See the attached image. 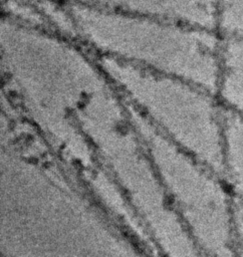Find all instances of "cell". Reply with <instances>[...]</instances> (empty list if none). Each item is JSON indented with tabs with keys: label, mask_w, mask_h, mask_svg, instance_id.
Returning a JSON list of instances; mask_svg holds the SVG:
<instances>
[{
	"label": "cell",
	"mask_w": 243,
	"mask_h": 257,
	"mask_svg": "<svg viewBox=\"0 0 243 257\" xmlns=\"http://www.w3.org/2000/svg\"><path fill=\"white\" fill-rule=\"evenodd\" d=\"M223 176L233 198L235 256L243 257V123L234 126L228 133L224 151Z\"/></svg>",
	"instance_id": "obj_4"
},
{
	"label": "cell",
	"mask_w": 243,
	"mask_h": 257,
	"mask_svg": "<svg viewBox=\"0 0 243 257\" xmlns=\"http://www.w3.org/2000/svg\"><path fill=\"white\" fill-rule=\"evenodd\" d=\"M152 165L204 257H236L231 190L223 175L161 137L132 109Z\"/></svg>",
	"instance_id": "obj_3"
},
{
	"label": "cell",
	"mask_w": 243,
	"mask_h": 257,
	"mask_svg": "<svg viewBox=\"0 0 243 257\" xmlns=\"http://www.w3.org/2000/svg\"><path fill=\"white\" fill-rule=\"evenodd\" d=\"M227 111L243 119V42L224 39L216 90Z\"/></svg>",
	"instance_id": "obj_5"
},
{
	"label": "cell",
	"mask_w": 243,
	"mask_h": 257,
	"mask_svg": "<svg viewBox=\"0 0 243 257\" xmlns=\"http://www.w3.org/2000/svg\"><path fill=\"white\" fill-rule=\"evenodd\" d=\"M127 103L161 137L223 175L227 110L216 91L99 59Z\"/></svg>",
	"instance_id": "obj_2"
},
{
	"label": "cell",
	"mask_w": 243,
	"mask_h": 257,
	"mask_svg": "<svg viewBox=\"0 0 243 257\" xmlns=\"http://www.w3.org/2000/svg\"><path fill=\"white\" fill-rule=\"evenodd\" d=\"M68 5L75 40L98 59L217 90L224 38L216 29L148 14Z\"/></svg>",
	"instance_id": "obj_1"
}]
</instances>
